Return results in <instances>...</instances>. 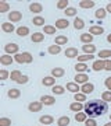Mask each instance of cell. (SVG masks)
<instances>
[{
  "label": "cell",
  "instance_id": "cell-1",
  "mask_svg": "<svg viewBox=\"0 0 111 126\" xmlns=\"http://www.w3.org/2000/svg\"><path fill=\"white\" fill-rule=\"evenodd\" d=\"M85 112L88 115V118H96L103 115L104 112H107V104L106 101H92L85 107Z\"/></svg>",
  "mask_w": 111,
  "mask_h": 126
},
{
  "label": "cell",
  "instance_id": "cell-2",
  "mask_svg": "<svg viewBox=\"0 0 111 126\" xmlns=\"http://www.w3.org/2000/svg\"><path fill=\"white\" fill-rule=\"evenodd\" d=\"M4 50H6V55H17L18 50H20V46L17 44H6Z\"/></svg>",
  "mask_w": 111,
  "mask_h": 126
},
{
  "label": "cell",
  "instance_id": "cell-3",
  "mask_svg": "<svg viewBox=\"0 0 111 126\" xmlns=\"http://www.w3.org/2000/svg\"><path fill=\"white\" fill-rule=\"evenodd\" d=\"M104 67H106V60H103V59L94 60L93 66H92V69H93L94 72H101V70H104Z\"/></svg>",
  "mask_w": 111,
  "mask_h": 126
},
{
  "label": "cell",
  "instance_id": "cell-4",
  "mask_svg": "<svg viewBox=\"0 0 111 126\" xmlns=\"http://www.w3.org/2000/svg\"><path fill=\"white\" fill-rule=\"evenodd\" d=\"M43 108V104L40 102V101H33L28 105V109L31 111V112H40Z\"/></svg>",
  "mask_w": 111,
  "mask_h": 126
},
{
  "label": "cell",
  "instance_id": "cell-5",
  "mask_svg": "<svg viewBox=\"0 0 111 126\" xmlns=\"http://www.w3.org/2000/svg\"><path fill=\"white\" fill-rule=\"evenodd\" d=\"M75 83H78V84H86V83H89V76L86 73H76Z\"/></svg>",
  "mask_w": 111,
  "mask_h": 126
},
{
  "label": "cell",
  "instance_id": "cell-6",
  "mask_svg": "<svg viewBox=\"0 0 111 126\" xmlns=\"http://www.w3.org/2000/svg\"><path fill=\"white\" fill-rule=\"evenodd\" d=\"M21 18H22V14L20 11H10L9 14L10 23H18V21H21Z\"/></svg>",
  "mask_w": 111,
  "mask_h": 126
},
{
  "label": "cell",
  "instance_id": "cell-7",
  "mask_svg": "<svg viewBox=\"0 0 111 126\" xmlns=\"http://www.w3.org/2000/svg\"><path fill=\"white\" fill-rule=\"evenodd\" d=\"M67 90L70 91V93H74V94H78V93H81L79 86H78V83H75V81L67 83Z\"/></svg>",
  "mask_w": 111,
  "mask_h": 126
},
{
  "label": "cell",
  "instance_id": "cell-8",
  "mask_svg": "<svg viewBox=\"0 0 111 126\" xmlns=\"http://www.w3.org/2000/svg\"><path fill=\"white\" fill-rule=\"evenodd\" d=\"M42 84L44 87H54L56 86V79L53 76H47V77H43L42 80Z\"/></svg>",
  "mask_w": 111,
  "mask_h": 126
},
{
  "label": "cell",
  "instance_id": "cell-9",
  "mask_svg": "<svg viewBox=\"0 0 111 126\" xmlns=\"http://www.w3.org/2000/svg\"><path fill=\"white\" fill-rule=\"evenodd\" d=\"M39 122L42 123V125L47 126V125H51L54 122V118L51 116V115H42V116L39 118Z\"/></svg>",
  "mask_w": 111,
  "mask_h": 126
},
{
  "label": "cell",
  "instance_id": "cell-10",
  "mask_svg": "<svg viewBox=\"0 0 111 126\" xmlns=\"http://www.w3.org/2000/svg\"><path fill=\"white\" fill-rule=\"evenodd\" d=\"M13 62H15V60H14V58H11V55H3V56H0V63L3 66H9Z\"/></svg>",
  "mask_w": 111,
  "mask_h": 126
},
{
  "label": "cell",
  "instance_id": "cell-11",
  "mask_svg": "<svg viewBox=\"0 0 111 126\" xmlns=\"http://www.w3.org/2000/svg\"><path fill=\"white\" fill-rule=\"evenodd\" d=\"M93 91H94V86L92 83L82 84V87H81V93H83V94H90V93H93Z\"/></svg>",
  "mask_w": 111,
  "mask_h": 126
},
{
  "label": "cell",
  "instance_id": "cell-12",
  "mask_svg": "<svg viewBox=\"0 0 111 126\" xmlns=\"http://www.w3.org/2000/svg\"><path fill=\"white\" fill-rule=\"evenodd\" d=\"M40 102L43 104V105H53L56 102V99L51 95H42L40 97Z\"/></svg>",
  "mask_w": 111,
  "mask_h": 126
},
{
  "label": "cell",
  "instance_id": "cell-13",
  "mask_svg": "<svg viewBox=\"0 0 111 126\" xmlns=\"http://www.w3.org/2000/svg\"><path fill=\"white\" fill-rule=\"evenodd\" d=\"M68 25H70V23H68L67 18H60V20H57L56 24H54V27L58 28V30H64V28H67Z\"/></svg>",
  "mask_w": 111,
  "mask_h": 126
},
{
  "label": "cell",
  "instance_id": "cell-14",
  "mask_svg": "<svg viewBox=\"0 0 111 126\" xmlns=\"http://www.w3.org/2000/svg\"><path fill=\"white\" fill-rule=\"evenodd\" d=\"M103 32H104V28L100 25H92L89 28V34H92V35H101Z\"/></svg>",
  "mask_w": 111,
  "mask_h": 126
},
{
  "label": "cell",
  "instance_id": "cell-15",
  "mask_svg": "<svg viewBox=\"0 0 111 126\" xmlns=\"http://www.w3.org/2000/svg\"><path fill=\"white\" fill-rule=\"evenodd\" d=\"M65 56L68 59H74V58H78V48H67L65 50Z\"/></svg>",
  "mask_w": 111,
  "mask_h": 126
},
{
  "label": "cell",
  "instance_id": "cell-16",
  "mask_svg": "<svg viewBox=\"0 0 111 126\" xmlns=\"http://www.w3.org/2000/svg\"><path fill=\"white\" fill-rule=\"evenodd\" d=\"M29 10H31L33 14H39V13H42L43 6L40 4V3H31V4H29Z\"/></svg>",
  "mask_w": 111,
  "mask_h": 126
},
{
  "label": "cell",
  "instance_id": "cell-17",
  "mask_svg": "<svg viewBox=\"0 0 111 126\" xmlns=\"http://www.w3.org/2000/svg\"><path fill=\"white\" fill-rule=\"evenodd\" d=\"M82 50L85 52V55H93L96 52V46L93 44H88V45L82 46Z\"/></svg>",
  "mask_w": 111,
  "mask_h": 126
},
{
  "label": "cell",
  "instance_id": "cell-18",
  "mask_svg": "<svg viewBox=\"0 0 111 126\" xmlns=\"http://www.w3.org/2000/svg\"><path fill=\"white\" fill-rule=\"evenodd\" d=\"M94 4H96V3H94L93 0H82V1H79L81 9H93Z\"/></svg>",
  "mask_w": 111,
  "mask_h": 126
},
{
  "label": "cell",
  "instance_id": "cell-19",
  "mask_svg": "<svg viewBox=\"0 0 111 126\" xmlns=\"http://www.w3.org/2000/svg\"><path fill=\"white\" fill-rule=\"evenodd\" d=\"M65 74V70L62 67H54L53 70H51V76L54 77V79H60V77H62Z\"/></svg>",
  "mask_w": 111,
  "mask_h": 126
},
{
  "label": "cell",
  "instance_id": "cell-20",
  "mask_svg": "<svg viewBox=\"0 0 111 126\" xmlns=\"http://www.w3.org/2000/svg\"><path fill=\"white\" fill-rule=\"evenodd\" d=\"M43 39H44V35L42 32H33L32 36H31V41L33 44H39V42H42Z\"/></svg>",
  "mask_w": 111,
  "mask_h": 126
},
{
  "label": "cell",
  "instance_id": "cell-21",
  "mask_svg": "<svg viewBox=\"0 0 111 126\" xmlns=\"http://www.w3.org/2000/svg\"><path fill=\"white\" fill-rule=\"evenodd\" d=\"M93 38H94V36L92 35V34H89V32H85V34H82V35H81V41L83 42L85 45H88V44H92Z\"/></svg>",
  "mask_w": 111,
  "mask_h": 126
},
{
  "label": "cell",
  "instance_id": "cell-22",
  "mask_svg": "<svg viewBox=\"0 0 111 126\" xmlns=\"http://www.w3.org/2000/svg\"><path fill=\"white\" fill-rule=\"evenodd\" d=\"M32 24L36 27H44V18L42 16H36V17L32 18Z\"/></svg>",
  "mask_w": 111,
  "mask_h": 126
},
{
  "label": "cell",
  "instance_id": "cell-23",
  "mask_svg": "<svg viewBox=\"0 0 111 126\" xmlns=\"http://www.w3.org/2000/svg\"><path fill=\"white\" fill-rule=\"evenodd\" d=\"M1 30H3L4 32H9V34H10V32L17 31L15 27L13 25V23H3V24H1Z\"/></svg>",
  "mask_w": 111,
  "mask_h": 126
},
{
  "label": "cell",
  "instance_id": "cell-24",
  "mask_svg": "<svg viewBox=\"0 0 111 126\" xmlns=\"http://www.w3.org/2000/svg\"><path fill=\"white\" fill-rule=\"evenodd\" d=\"M9 98H11V99H17V98H20L21 97V91L20 90H17V88H11V90H9Z\"/></svg>",
  "mask_w": 111,
  "mask_h": 126
},
{
  "label": "cell",
  "instance_id": "cell-25",
  "mask_svg": "<svg viewBox=\"0 0 111 126\" xmlns=\"http://www.w3.org/2000/svg\"><path fill=\"white\" fill-rule=\"evenodd\" d=\"M70 109L74 111V112H82V109H83V104L82 102H74L70 105Z\"/></svg>",
  "mask_w": 111,
  "mask_h": 126
},
{
  "label": "cell",
  "instance_id": "cell-26",
  "mask_svg": "<svg viewBox=\"0 0 111 126\" xmlns=\"http://www.w3.org/2000/svg\"><path fill=\"white\" fill-rule=\"evenodd\" d=\"M47 52H49L50 55H58L60 52H61V48H60V45H50L49 48H47Z\"/></svg>",
  "mask_w": 111,
  "mask_h": 126
},
{
  "label": "cell",
  "instance_id": "cell-27",
  "mask_svg": "<svg viewBox=\"0 0 111 126\" xmlns=\"http://www.w3.org/2000/svg\"><path fill=\"white\" fill-rule=\"evenodd\" d=\"M17 35L18 36H27L28 34H29V28L28 27H24V25H21V27H18L17 28Z\"/></svg>",
  "mask_w": 111,
  "mask_h": 126
},
{
  "label": "cell",
  "instance_id": "cell-28",
  "mask_svg": "<svg viewBox=\"0 0 111 126\" xmlns=\"http://www.w3.org/2000/svg\"><path fill=\"white\" fill-rule=\"evenodd\" d=\"M111 58V50L110 49H103L99 52V59H103V60H106V59Z\"/></svg>",
  "mask_w": 111,
  "mask_h": 126
},
{
  "label": "cell",
  "instance_id": "cell-29",
  "mask_svg": "<svg viewBox=\"0 0 111 126\" xmlns=\"http://www.w3.org/2000/svg\"><path fill=\"white\" fill-rule=\"evenodd\" d=\"M22 77V73L20 72V70H14V72H11V74H10V79H11V81H15V83H18V80Z\"/></svg>",
  "mask_w": 111,
  "mask_h": 126
},
{
  "label": "cell",
  "instance_id": "cell-30",
  "mask_svg": "<svg viewBox=\"0 0 111 126\" xmlns=\"http://www.w3.org/2000/svg\"><path fill=\"white\" fill-rule=\"evenodd\" d=\"M57 125L58 126H68L70 125V118L67 116V115H64V116H60L57 121Z\"/></svg>",
  "mask_w": 111,
  "mask_h": 126
},
{
  "label": "cell",
  "instance_id": "cell-31",
  "mask_svg": "<svg viewBox=\"0 0 111 126\" xmlns=\"http://www.w3.org/2000/svg\"><path fill=\"white\" fill-rule=\"evenodd\" d=\"M56 45H65L67 42H68V38H67L65 35H58V36H56Z\"/></svg>",
  "mask_w": 111,
  "mask_h": 126
},
{
  "label": "cell",
  "instance_id": "cell-32",
  "mask_svg": "<svg viewBox=\"0 0 111 126\" xmlns=\"http://www.w3.org/2000/svg\"><path fill=\"white\" fill-rule=\"evenodd\" d=\"M74 27H75V30H82V28L85 27V21L82 18L76 17L75 20H74Z\"/></svg>",
  "mask_w": 111,
  "mask_h": 126
},
{
  "label": "cell",
  "instance_id": "cell-33",
  "mask_svg": "<svg viewBox=\"0 0 111 126\" xmlns=\"http://www.w3.org/2000/svg\"><path fill=\"white\" fill-rule=\"evenodd\" d=\"M56 30H57V28L54 27V25H44L43 27L44 34H47V35H54V34H56Z\"/></svg>",
  "mask_w": 111,
  "mask_h": 126
},
{
  "label": "cell",
  "instance_id": "cell-34",
  "mask_svg": "<svg viewBox=\"0 0 111 126\" xmlns=\"http://www.w3.org/2000/svg\"><path fill=\"white\" fill-rule=\"evenodd\" d=\"M75 70L78 73H85L88 70V64L86 63H76L75 64Z\"/></svg>",
  "mask_w": 111,
  "mask_h": 126
},
{
  "label": "cell",
  "instance_id": "cell-35",
  "mask_svg": "<svg viewBox=\"0 0 111 126\" xmlns=\"http://www.w3.org/2000/svg\"><path fill=\"white\" fill-rule=\"evenodd\" d=\"M93 58V55H81L78 56V63H86L88 60H92Z\"/></svg>",
  "mask_w": 111,
  "mask_h": 126
},
{
  "label": "cell",
  "instance_id": "cell-36",
  "mask_svg": "<svg viewBox=\"0 0 111 126\" xmlns=\"http://www.w3.org/2000/svg\"><path fill=\"white\" fill-rule=\"evenodd\" d=\"M106 9H97L96 11H94V16H96V18H99V20H103V18H106Z\"/></svg>",
  "mask_w": 111,
  "mask_h": 126
},
{
  "label": "cell",
  "instance_id": "cell-37",
  "mask_svg": "<svg viewBox=\"0 0 111 126\" xmlns=\"http://www.w3.org/2000/svg\"><path fill=\"white\" fill-rule=\"evenodd\" d=\"M74 99H75V102H85L86 101V94H83V93L74 94Z\"/></svg>",
  "mask_w": 111,
  "mask_h": 126
},
{
  "label": "cell",
  "instance_id": "cell-38",
  "mask_svg": "<svg viewBox=\"0 0 111 126\" xmlns=\"http://www.w3.org/2000/svg\"><path fill=\"white\" fill-rule=\"evenodd\" d=\"M51 91H53L56 95H62L64 93H65V88L62 86H54L53 88H51Z\"/></svg>",
  "mask_w": 111,
  "mask_h": 126
},
{
  "label": "cell",
  "instance_id": "cell-39",
  "mask_svg": "<svg viewBox=\"0 0 111 126\" xmlns=\"http://www.w3.org/2000/svg\"><path fill=\"white\" fill-rule=\"evenodd\" d=\"M68 0H58L57 1V9L58 10H67L68 9Z\"/></svg>",
  "mask_w": 111,
  "mask_h": 126
},
{
  "label": "cell",
  "instance_id": "cell-40",
  "mask_svg": "<svg viewBox=\"0 0 111 126\" xmlns=\"http://www.w3.org/2000/svg\"><path fill=\"white\" fill-rule=\"evenodd\" d=\"M86 119H88L86 112H76V115H75V121L76 122H85Z\"/></svg>",
  "mask_w": 111,
  "mask_h": 126
},
{
  "label": "cell",
  "instance_id": "cell-41",
  "mask_svg": "<svg viewBox=\"0 0 111 126\" xmlns=\"http://www.w3.org/2000/svg\"><path fill=\"white\" fill-rule=\"evenodd\" d=\"M9 10H10V4L7 1H0V13L4 14V13H7Z\"/></svg>",
  "mask_w": 111,
  "mask_h": 126
},
{
  "label": "cell",
  "instance_id": "cell-42",
  "mask_svg": "<svg viewBox=\"0 0 111 126\" xmlns=\"http://www.w3.org/2000/svg\"><path fill=\"white\" fill-rule=\"evenodd\" d=\"M64 13H65L67 17H75L76 9H75V7H68L67 10H64Z\"/></svg>",
  "mask_w": 111,
  "mask_h": 126
},
{
  "label": "cell",
  "instance_id": "cell-43",
  "mask_svg": "<svg viewBox=\"0 0 111 126\" xmlns=\"http://www.w3.org/2000/svg\"><path fill=\"white\" fill-rule=\"evenodd\" d=\"M101 99L103 101H106V102H111V91H104L101 93Z\"/></svg>",
  "mask_w": 111,
  "mask_h": 126
},
{
  "label": "cell",
  "instance_id": "cell-44",
  "mask_svg": "<svg viewBox=\"0 0 111 126\" xmlns=\"http://www.w3.org/2000/svg\"><path fill=\"white\" fill-rule=\"evenodd\" d=\"M14 60H15L17 63H20V64L25 63V59H24V55H22V53H17V55H14Z\"/></svg>",
  "mask_w": 111,
  "mask_h": 126
},
{
  "label": "cell",
  "instance_id": "cell-45",
  "mask_svg": "<svg viewBox=\"0 0 111 126\" xmlns=\"http://www.w3.org/2000/svg\"><path fill=\"white\" fill-rule=\"evenodd\" d=\"M0 126H11V119H9V118H0Z\"/></svg>",
  "mask_w": 111,
  "mask_h": 126
},
{
  "label": "cell",
  "instance_id": "cell-46",
  "mask_svg": "<svg viewBox=\"0 0 111 126\" xmlns=\"http://www.w3.org/2000/svg\"><path fill=\"white\" fill-rule=\"evenodd\" d=\"M85 126H97V122L94 121L93 118H88L85 121Z\"/></svg>",
  "mask_w": 111,
  "mask_h": 126
},
{
  "label": "cell",
  "instance_id": "cell-47",
  "mask_svg": "<svg viewBox=\"0 0 111 126\" xmlns=\"http://www.w3.org/2000/svg\"><path fill=\"white\" fill-rule=\"evenodd\" d=\"M9 76H10V74H9L7 70H4V69H1V70H0V80H1V81L7 80V77H9Z\"/></svg>",
  "mask_w": 111,
  "mask_h": 126
},
{
  "label": "cell",
  "instance_id": "cell-48",
  "mask_svg": "<svg viewBox=\"0 0 111 126\" xmlns=\"http://www.w3.org/2000/svg\"><path fill=\"white\" fill-rule=\"evenodd\" d=\"M24 59H25V63H32V60H33V58H32V55L29 53V52H24Z\"/></svg>",
  "mask_w": 111,
  "mask_h": 126
},
{
  "label": "cell",
  "instance_id": "cell-49",
  "mask_svg": "<svg viewBox=\"0 0 111 126\" xmlns=\"http://www.w3.org/2000/svg\"><path fill=\"white\" fill-rule=\"evenodd\" d=\"M28 80H29V77L25 76V74H22V77L20 79V80H18V84H27Z\"/></svg>",
  "mask_w": 111,
  "mask_h": 126
},
{
  "label": "cell",
  "instance_id": "cell-50",
  "mask_svg": "<svg viewBox=\"0 0 111 126\" xmlns=\"http://www.w3.org/2000/svg\"><path fill=\"white\" fill-rule=\"evenodd\" d=\"M104 84H106L107 90H108V91H111V77H107V79H106V81H104Z\"/></svg>",
  "mask_w": 111,
  "mask_h": 126
},
{
  "label": "cell",
  "instance_id": "cell-51",
  "mask_svg": "<svg viewBox=\"0 0 111 126\" xmlns=\"http://www.w3.org/2000/svg\"><path fill=\"white\" fill-rule=\"evenodd\" d=\"M104 70H107V72L111 70V60L110 59H106V67H104Z\"/></svg>",
  "mask_w": 111,
  "mask_h": 126
},
{
  "label": "cell",
  "instance_id": "cell-52",
  "mask_svg": "<svg viewBox=\"0 0 111 126\" xmlns=\"http://www.w3.org/2000/svg\"><path fill=\"white\" fill-rule=\"evenodd\" d=\"M106 11H107V13H110V14H111V3H108V4L106 6Z\"/></svg>",
  "mask_w": 111,
  "mask_h": 126
},
{
  "label": "cell",
  "instance_id": "cell-53",
  "mask_svg": "<svg viewBox=\"0 0 111 126\" xmlns=\"http://www.w3.org/2000/svg\"><path fill=\"white\" fill-rule=\"evenodd\" d=\"M107 42H110V44H111V34H110L108 36H107Z\"/></svg>",
  "mask_w": 111,
  "mask_h": 126
},
{
  "label": "cell",
  "instance_id": "cell-54",
  "mask_svg": "<svg viewBox=\"0 0 111 126\" xmlns=\"http://www.w3.org/2000/svg\"><path fill=\"white\" fill-rule=\"evenodd\" d=\"M104 126H111V121H110V122H107V123H106Z\"/></svg>",
  "mask_w": 111,
  "mask_h": 126
},
{
  "label": "cell",
  "instance_id": "cell-55",
  "mask_svg": "<svg viewBox=\"0 0 111 126\" xmlns=\"http://www.w3.org/2000/svg\"><path fill=\"white\" fill-rule=\"evenodd\" d=\"M110 121H111V115H110Z\"/></svg>",
  "mask_w": 111,
  "mask_h": 126
},
{
  "label": "cell",
  "instance_id": "cell-56",
  "mask_svg": "<svg viewBox=\"0 0 111 126\" xmlns=\"http://www.w3.org/2000/svg\"><path fill=\"white\" fill-rule=\"evenodd\" d=\"M42 126H44V125H42Z\"/></svg>",
  "mask_w": 111,
  "mask_h": 126
}]
</instances>
